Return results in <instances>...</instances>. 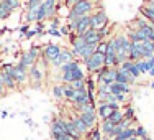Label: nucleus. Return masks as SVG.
<instances>
[{
	"mask_svg": "<svg viewBox=\"0 0 154 140\" xmlns=\"http://www.w3.org/2000/svg\"><path fill=\"white\" fill-rule=\"evenodd\" d=\"M144 5H146V7H149V8H154V0H146Z\"/></svg>",
	"mask_w": 154,
	"mask_h": 140,
	"instance_id": "38",
	"label": "nucleus"
},
{
	"mask_svg": "<svg viewBox=\"0 0 154 140\" xmlns=\"http://www.w3.org/2000/svg\"><path fill=\"white\" fill-rule=\"evenodd\" d=\"M100 2V0H98ZM98 2H75L74 5L69 8V15H90L95 10H100L102 7L97 5Z\"/></svg>",
	"mask_w": 154,
	"mask_h": 140,
	"instance_id": "2",
	"label": "nucleus"
},
{
	"mask_svg": "<svg viewBox=\"0 0 154 140\" xmlns=\"http://www.w3.org/2000/svg\"><path fill=\"white\" fill-rule=\"evenodd\" d=\"M62 87H64V99L66 101H71V99L74 97V94H75V89L71 86V84H62Z\"/></svg>",
	"mask_w": 154,
	"mask_h": 140,
	"instance_id": "28",
	"label": "nucleus"
},
{
	"mask_svg": "<svg viewBox=\"0 0 154 140\" xmlns=\"http://www.w3.org/2000/svg\"><path fill=\"white\" fill-rule=\"evenodd\" d=\"M118 109H122V104H118V102H100V104H97L95 112L100 120H108L110 116Z\"/></svg>",
	"mask_w": 154,
	"mask_h": 140,
	"instance_id": "3",
	"label": "nucleus"
},
{
	"mask_svg": "<svg viewBox=\"0 0 154 140\" xmlns=\"http://www.w3.org/2000/svg\"><path fill=\"white\" fill-rule=\"evenodd\" d=\"M71 86L74 87L75 91H79V89H87V87H85V79H79V81H74V83H71Z\"/></svg>",
	"mask_w": 154,
	"mask_h": 140,
	"instance_id": "33",
	"label": "nucleus"
},
{
	"mask_svg": "<svg viewBox=\"0 0 154 140\" xmlns=\"http://www.w3.org/2000/svg\"><path fill=\"white\" fill-rule=\"evenodd\" d=\"M69 27L75 35H84L90 28V15H69Z\"/></svg>",
	"mask_w": 154,
	"mask_h": 140,
	"instance_id": "1",
	"label": "nucleus"
},
{
	"mask_svg": "<svg viewBox=\"0 0 154 140\" xmlns=\"http://www.w3.org/2000/svg\"><path fill=\"white\" fill-rule=\"evenodd\" d=\"M125 112V119H131V120H136V116H134V109L131 107V106L126 104V107L123 109Z\"/></svg>",
	"mask_w": 154,
	"mask_h": 140,
	"instance_id": "32",
	"label": "nucleus"
},
{
	"mask_svg": "<svg viewBox=\"0 0 154 140\" xmlns=\"http://www.w3.org/2000/svg\"><path fill=\"white\" fill-rule=\"evenodd\" d=\"M136 68L139 69V73H141V74H148V71H149V66H148V63H146V60L136 61Z\"/></svg>",
	"mask_w": 154,
	"mask_h": 140,
	"instance_id": "31",
	"label": "nucleus"
},
{
	"mask_svg": "<svg viewBox=\"0 0 154 140\" xmlns=\"http://www.w3.org/2000/svg\"><path fill=\"white\" fill-rule=\"evenodd\" d=\"M151 89L154 91V81H152V83H151Z\"/></svg>",
	"mask_w": 154,
	"mask_h": 140,
	"instance_id": "40",
	"label": "nucleus"
},
{
	"mask_svg": "<svg viewBox=\"0 0 154 140\" xmlns=\"http://www.w3.org/2000/svg\"><path fill=\"white\" fill-rule=\"evenodd\" d=\"M0 71H2V69H0ZM2 79H3V84H5L7 91H17L18 89V86H17V83H15V79H13L12 74L2 71Z\"/></svg>",
	"mask_w": 154,
	"mask_h": 140,
	"instance_id": "19",
	"label": "nucleus"
},
{
	"mask_svg": "<svg viewBox=\"0 0 154 140\" xmlns=\"http://www.w3.org/2000/svg\"><path fill=\"white\" fill-rule=\"evenodd\" d=\"M110 93L113 96L116 94H130L131 93V86L130 84H122V83H113L110 84Z\"/></svg>",
	"mask_w": 154,
	"mask_h": 140,
	"instance_id": "17",
	"label": "nucleus"
},
{
	"mask_svg": "<svg viewBox=\"0 0 154 140\" xmlns=\"http://www.w3.org/2000/svg\"><path fill=\"white\" fill-rule=\"evenodd\" d=\"M123 119H125V112H123V107H122V109L115 110V112H113L112 116H110V119H108V120H110V122H112L113 125H118Z\"/></svg>",
	"mask_w": 154,
	"mask_h": 140,
	"instance_id": "23",
	"label": "nucleus"
},
{
	"mask_svg": "<svg viewBox=\"0 0 154 140\" xmlns=\"http://www.w3.org/2000/svg\"><path fill=\"white\" fill-rule=\"evenodd\" d=\"M84 64H85V69L89 71V74H94V73L100 71V69L105 66V54L97 53V51H95L89 60L84 61Z\"/></svg>",
	"mask_w": 154,
	"mask_h": 140,
	"instance_id": "4",
	"label": "nucleus"
},
{
	"mask_svg": "<svg viewBox=\"0 0 154 140\" xmlns=\"http://www.w3.org/2000/svg\"><path fill=\"white\" fill-rule=\"evenodd\" d=\"M105 66H116L118 68V63H116V50L113 46L112 40H107V51H105Z\"/></svg>",
	"mask_w": 154,
	"mask_h": 140,
	"instance_id": "12",
	"label": "nucleus"
},
{
	"mask_svg": "<svg viewBox=\"0 0 154 140\" xmlns=\"http://www.w3.org/2000/svg\"><path fill=\"white\" fill-rule=\"evenodd\" d=\"M12 13H13L12 10L7 8V7L3 5V2L0 0V21H2V20H7L8 17H12Z\"/></svg>",
	"mask_w": 154,
	"mask_h": 140,
	"instance_id": "29",
	"label": "nucleus"
},
{
	"mask_svg": "<svg viewBox=\"0 0 154 140\" xmlns=\"http://www.w3.org/2000/svg\"><path fill=\"white\" fill-rule=\"evenodd\" d=\"M79 79H85V73H84L82 68H80V64L77 66L75 69H72V71H67V73H62L61 74L62 84H71V83L79 81Z\"/></svg>",
	"mask_w": 154,
	"mask_h": 140,
	"instance_id": "10",
	"label": "nucleus"
},
{
	"mask_svg": "<svg viewBox=\"0 0 154 140\" xmlns=\"http://www.w3.org/2000/svg\"><path fill=\"white\" fill-rule=\"evenodd\" d=\"M43 79H45V68H41V64L38 61L36 64L28 68V81L31 83L33 87H39Z\"/></svg>",
	"mask_w": 154,
	"mask_h": 140,
	"instance_id": "5",
	"label": "nucleus"
},
{
	"mask_svg": "<svg viewBox=\"0 0 154 140\" xmlns=\"http://www.w3.org/2000/svg\"><path fill=\"white\" fill-rule=\"evenodd\" d=\"M57 134H67V122H66V119H61V117H56L51 124V135Z\"/></svg>",
	"mask_w": 154,
	"mask_h": 140,
	"instance_id": "14",
	"label": "nucleus"
},
{
	"mask_svg": "<svg viewBox=\"0 0 154 140\" xmlns=\"http://www.w3.org/2000/svg\"><path fill=\"white\" fill-rule=\"evenodd\" d=\"M108 25V17L105 13L103 8L95 10V12L90 13V27L95 28V30H100V28H105Z\"/></svg>",
	"mask_w": 154,
	"mask_h": 140,
	"instance_id": "8",
	"label": "nucleus"
},
{
	"mask_svg": "<svg viewBox=\"0 0 154 140\" xmlns=\"http://www.w3.org/2000/svg\"><path fill=\"white\" fill-rule=\"evenodd\" d=\"M134 137H138L141 140L148 137V132H146V129L143 127V125H136V127H134Z\"/></svg>",
	"mask_w": 154,
	"mask_h": 140,
	"instance_id": "30",
	"label": "nucleus"
},
{
	"mask_svg": "<svg viewBox=\"0 0 154 140\" xmlns=\"http://www.w3.org/2000/svg\"><path fill=\"white\" fill-rule=\"evenodd\" d=\"M77 66H79V60H72V61H69V63H66V64H62L61 66V74L62 73H67V71H72V69H75Z\"/></svg>",
	"mask_w": 154,
	"mask_h": 140,
	"instance_id": "26",
	"label": "nucleus"
},
{
	"mask_svg": "<svg viewBox=\"0 0 154 140\" xmlns=\"http://www.w3.org/2000/svg\"><path fill=\"white\" fill-rule=\"evenodd\" d=\"M28 30H30V25L26 23V25H23V27H21V30H20V31H21V35H26Z\"/></svg>",
	"mask_w": 154,
	"mask_h": 140,
	"instance_id": "37",
	"label": "nucleus"
},
{
	"mask_svg": "<svg viewBox=\"0 0 154 140\" xmlns=\"http://www.w3.org/2000/svg\"><path fill=\"white\" fill-rule=\"evenodd\" d=\"M39 56H41V50L36 48V46H31L26 53H23L20 56V61H18V63L23 64V66H26V68H30V66L36 64V63L39 61Z\"/></svg>",
	"mask_w": 154,
	"mask_h": 140,
	"instance_id": "6",
	"label": "nucleus"
},
{
	"mask_svg": "<svg viewBox=\"0 0 154 140\" xmlns=\"http://www.w3.org/2000/svg\"><path fill=\"white\" fill-rule=\"evenodd\" d=\"M53 96H54V99H57V101L64 99V87H62V84L53 86Z\"/></svg>",
	"mask_w": 154,
	"mask_h": 140,
	"instance_id": "27",
	"label": "nucleus"
},
{
	"mask_svg": "<svg viewBox=\"0 0 154 140\" xmlns=\"http://www.w3.org/2000/svg\"><path fill=\"white\" fill-rule=\"evenodd\" d=\"M75 110L79 114H90L97 110V104H92V102H87V104H80V106H74Z\"/></svg>",
	"mask_w": 154,
	"mask_h": 140,
	"instance_id": "20",
	"label": "nucleus"
},
{
	"mask_svg": "<svg viewBox=\"0 0 154 140\" xmlns=\"http://www.w3.org/2000/svg\"><path fill=\"white\" fill-rule=\"evenodd\" d=\"M69 102H72L74 106H80V104H87V102H90V101H89V91H87V89H79V91H75L74 97H72Z\"/></svg>",
	"mask_w": 154,
	"mask_h": 140,
	"instance_id": "15",
	"label": "nucleus"
},
{
	"mask_svg": "<svg viewBox=\"0 0 154 140\" xmlns=\"http://www.w3.org/2000/svg\"><path fill=\"white\" fill-rule=\"evenodd\" d=\"M80 36H82V38L89 43V45H98L100 41H103V36H102L100 33L95 30V28H92V27L84 33V35H80Z\"/></svg>",
	"mask_w": 154,
	"mask_h": 140,
	"instance_id": "13",
	"label": "nucleus"
},
{
	"mask_svg": "<svg viewBox=\"0 0 154 140\" xmlns=\"http://www.w3.org/2000/svg\"><path fill=\"white\" fill-rule=\"evenodd\" d=\"M128 140H141V138H138V137H131V138H128Z\"/></svg>",
	"mask_w": 154,
	"mask_h": 140,
	"instance_id": "39",
	"label": "nucleus"
},
{
	"mask_svg": "<svg viewBox=\"0 0 154 140\" xmlns=\"http://www.w3.org/2000/svg\"><path fill=\"white\" fill-rule=\"evenodd\" d=\"M12 76H13V79H15L17 86L23 87L25 84L28 83V68L23 66V64H20V63H17V64H13Z\"/></svg>",
	"mask_w": 154,
	"mask_h": 140,
	"instance_id": "7",
	"label": "nucleus"
},
{
	"mask_svg": "<svg viewBox=\"0 0 154 140\" xmlns=\"http://www.w3.org/2000/svg\"><path fill=\"white\" fill-rule=\"evenodd\" d=\"M61 50H62V48L59 45H56V43L45 45V46H43V50H41V56H39V58H41V60H46L51 64V61H54L57 56H59Z\"/></svg>",
	"mask_w": 154,
	"mask_h": 140,
	"instance_id": "9",
	"label": "nucleus"
},
{
	"mask_svg": "<svg viewBox=\"0 0 154 140\" xmlns=\"http://www.w3.org/2000/svg\"><path fill=\"white\" fill-rule=\"evenodd\" d=\"M118 68H122V69H126V71L130 73V74L133 76V78H136V79L139 78V76H141V73H139V69L136 68V63H133V61H130V60H128V61H125L122 66H118Z\"/></svg>",
	"mask_w": 154,
	"mask_h": 140,
	"instance_id": "18",
	"label": "nucleus"
},
{
	"mask_svg": "<svg viewBox=\"0 0 154 140\" xmlns=\"http://www.w3.org/2000/svg\"><path fill=\"white\" fill-rule=\"evenodd\" d=\"M143 140H152L151 137H146V138H143Z\"/></svg>",
	"mask_w": 154,
	"mask_h": 140,
	"instance_id": "41",
	"label": "nucleus"
},
{
	"mask_svg": "<svg viewBox=\"0 0 154 140\" xmlns=\"http://www.w3.org/2000/svg\"><path fill=\"white\" fill-rule=\"evenodd\" d=\"M97 53H102V54H105V51H107V40H103V41H100L97 45Z\"/></svg>",
	"mask_w": 154,
	"mask_h": 140,
	"instance_id": "35",
	"label": "nucleus"
},
{
	"mask_svg": "<svg viewBox=\"0 0 154 140\" xmlns=\"http://www.w3.org/2000/svg\"><path fill=\"white\" fill-rule=\"evenodd\" d=\"M79 117L82 119V122L87 125L89 130H92L94 127H97V122H98V117H97V112H90V114H79Z\"/></svg>",
	"mask_w": 154,
	"mask_h": 140,
	"instance_id": "16",
	"label": "nucleus"
},
{
	"mask_svg": "<svg viewBox=\"0 0 154 140\" xmlns=\"http://www.w3.org/2000/svg\"><path fill=\"white\" fill-rule=\"evenodd\" d=\"M80 140H84V138H80Z\"/></svg>",
	"mask_w": 154,
	"mask_h": 140,
	"instance_id": "42",
	"label": "nucleus"
},
{
	"mask_svg": "<svg viewBox=\"0 0 154 140\" xmlns=\"http://www.w3.org/2000/svg\"><path fill=\"white\" fill-rule=\"evenodd\" d=\"M51 140H74L69 134H57V135H51Z\"/></svg>",
	"mask_w": 154,
	"mask_h": 140,
	"instance_id": "34",
	"label": "nucleus"
},
{
	"mask_svg": "<svg viewBox=\"0 0 154 140\" xmlns=\"http://www.w3.org/2000/svg\"><path fill=\"white\" fill-rule=\"evenodd\" d=\"M72 60H75L74 54H72V50L62 48L61 53H59V56H57L54 61H51V66H53V68H61L62 64H66V63H69V61H72Z\"/></svg>",
	"mask_w": 154,
	"mask_h": 140,
	"instance_id": "11",
	"label": "nucleus"
},
{
	"mask_svg": "<svg viewBox=\"0 0 154 140\" xmlns=\"http://www.w3.org/2000/svg\"><path fill=\"white\" fill-rule=\"evenodd\" d=\"M7 87H5V84H3V79H2V71H0V97H3V96H7Z\"/></svg>",
	"mask_w": 154,
	"mask_h": 140,
	"instance_id": "36",
	"label": "nucleus"
},
{
	"mask_svg": "<svg viewBox=\"0 0 154 140\" xmlns=\"http://www.w3.org/2000/svg\"><path fill=\"white\" fill-rule=\"evenodd\" d=\"M2 2H3V5L8 10H12V12H15V10H18L21 7V0H2Z\"/></svg>",
	"mask_w": 154,
	"mask_h": 140,
	"instance_id": "25",
	"label": "nucleus"
},
{
	"mask_svg": "<svg viewBox=\"0 0 154 140\" xmlns=\"http://www.w3.org/2000/svg\"><path fill=\"white\" fill-rule=\"evenodd\" d=\"M139 13H141L151 25H154V8H149V7L143 5V7H139Z\"/></svg>",
	"mask_w": 154,
	"mask_h": 140,
	"instance_id": "21",
	"label": "nucleus"
},
{
	"mask_svg": "<svg viewBox=\"0 0 154 140\" xmlns=\"http://www.w3.org/2000/svg\"><path fill=\"white\" fill-rule=\"evenodd\" d=\"M72 120H74V124H75L77 130H79V132H80V134H82V135H85L87 132H89V129H87V125L82 122V119H80L79 116H74V117H72Z\"/></svg>",
	"mask_w": 154,
	"mask_h": 140,
	"instance_id": "24",
	"label": "nucleus"
},
{
	"mask_svg": "<svg viewBox=\"0 0 154 140\" xmlns=\"http://www.w3.org/2000/svg\"><path fill=\"white\" fill-rule=\"evenodd\" d=\"M98 127H100V130H102V135H103V137H110V134H112V130H113V127H115V125H113L112 122H110V120H102L100 122V125H98Z\"/></svg>",
	"mask_w": 154,
	"mask_h": 140,
	"instance_id": "22",
	"label": "nucleus"
}]
</instances>
